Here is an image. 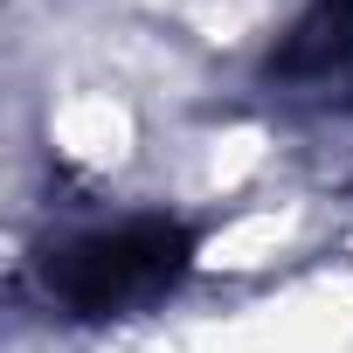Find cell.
<instances>
[{
  "mask_svg": "<svg viewBox=\"0 0 353 353\" xmlns=\"http://www.w3.org/2000/svg\"><path fill=\"white\" fill-rule=\"evenodd\" d=\"M194 263V229L173 215H132L118 229L70 236L63 250L42 256L49 305L63 319H125L159 305Z\"/></svg>",
  "mask_w": 353,
  "mask_h": 353,
  "instance_id": "6da1fadb",
  "label": "cell"
},
{
  "mask_svg": "<svg viewBox=\"0 0 353 353\" xmlns=\"http://www.w3.org/2000/svg\"><path fill=\"white\" fill-rule=\"evenodd\" d=\"M346 56H353V0H319V8L291 28V42H284V56L270 70L312 77V70H339Z\"/></svg>",
  "mask_w": 353,
  "mask_h": 353,
  "instance_id": "7a4b0ae2",
  "label": "cell"
}]
</instances>
